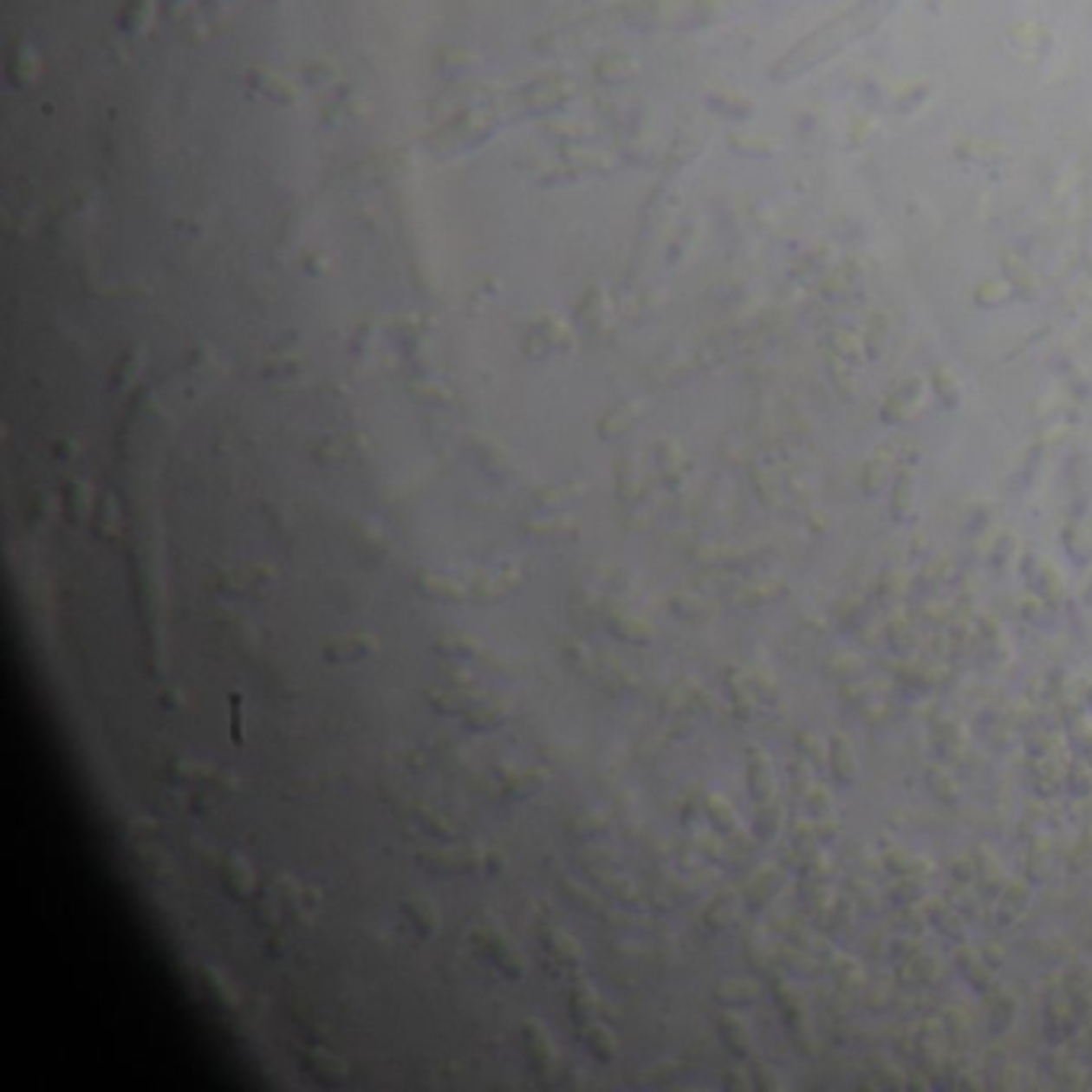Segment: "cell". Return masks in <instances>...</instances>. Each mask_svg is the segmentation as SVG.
Listing matches in <instances>:
<instances>
[{"instance_id": "obj_11", "label": "cell", "mask_w": 1092, "mask_h": 1092, "mask_svg": "<svg viewBox=\"0 0 1092 1092\" xmlns=\"http://www.w3.org/2000/svg\"><path fill=\"white\" fill-rule=\"evenodd\" d=\"M199 980L205 984V987H209V997L215 999L221 1009H231L234 1003H237V999H234V993H231V987L224 984V977H221V974H215V971H202Z\"/></svg>"}, {"instance_id": "obj_4", "label": "cell", "mask_w": 1092, "mask_h": 1092, "mask_svg": "<svg viewBox=\"0 0 1092 1092\" xmlns=\"http://www.w3.org/2000/svg\"><path fill=\"white\" fill-rule=\"evenodd\" d=\"M542 942H545L548 955L555 958L564 971H580V965H583V952H580V946L570 939L568 933H564V929H557V926L545 929V933H542Z\"/></svg>"}, {"instance_id": "obj_12", "label": "cell", "mask_w": 1092, "mask_h": 1092, "mask_svg": "<svg viewBox=\"0 0 1092 1092\" xmlns=\"http://www.w3.org/2000/svg\"><path fill=\"white\" fill-rule=\"evenodd\" d=\"M372 653V644L368 641H340L334 647H327L324 657L334 663H349V660H359V657H366Z\"/></svg>"}, {"instance_id": "obj_3", "label": "cell", "mask_w": 1092, "mask_h": 1092, "mask_svg": "<svg viewBox=\"0 0 1092 1092\" xmlns=\"http://www.w3.org/2000/svg\"><path fill=\"white\" fill-rule=\"evenodd\" d=\"M423 865L432 868V872H449V874L474 872V868L481 865V852L471 849V846H449V849H442V852H436V855H430V859H423Z\"/></svg>"}, {"instance_id": "obj_10", "label": "cell", "mask_w": 1092, "mask_h": 1092, "mask_svg": "<svg viewBox=\"0 0 1092 1092\" xmlns=\"http://www.w3.org/2000/svg\"><path fill=\"white\" fill-rule=\"evenodd\" d=\"M404 913L407 920L413 923V929L423 935V939H430L436 933V907L426 900H407L404 903Z\"/></svg>"}, {"instance_id": "obj_2", "label": "cell", "mask_w": 1092, "mask_h": 1092, "mask_svg": "<svg viewBox=\"0 0 1092 1092\" xmlns=\"http://www.w3.org/2000/svg\"><path fill=\"white\" fill-rule=\"evenodd\" d=\"M474 939H478L481 952L487 955V961H491L497 971H504V974H510V977L523 974V971H525L523 955L516 952V948H513V939H510V935H506L500 926H481V929L474 933Z\"/></svg>"}, {"instance_id": "obj_9", "label": "cell", "mask_w": 1092, "mask_h": 1092, "mask_svg": "<svg viewBox=\"0 0 1092 1092\" xmlns=\"http://www.w3.org/2000/svg\"><path fill=\"white\" fill-rule=\"evenodd\" d=\"M305 1067H308V1073H311V1076H321V1080H340V1076H347V1070H343V1063L336 1061L334 1054H327V1050H311V1054H308L305 1057Z\"/></svg>"}, {"instance_id": "obj_7", "label": "cell", "mask_w": 1092, "mask_h": 1092, "mask_svg": "<svg viewBox=\"0 0 1092 1092\" xmlns=\"http://www.w3.org/2000/svg\"><path fill=\"white\" fill-rule=\"evenodd\" d=\"M221 881H224V887H228V891H231V897H237V900H244V897H250V894H253V872H250V865H247L244 859H237V855H231L228 868H224V874H221Z\"/></svg>"}, {"instance_id": "obj_8", "label": "cell", "mask_w": 1092, "mask_h": 1092, "mask_svg": "<svg viewBox=\"0 0 1092 1092\" xmlns=\"http://www.w3.org/2000/svg\"><path fill=\"white\" fill-rule=\"evenodd\" d=\"M577 1031H580V1041H583V1044L596 1054L599 1061H609L612 1054H615V1038H612L609 1025H602V1022L596 1019V1022H589V1025H583V1029H577Z\"/></svg>"}, {"instance_id": "obj_13", "label": "cell", "mask_w": 1092, "mask_h": 1092, "mask_svg": "<svg viewBox=\"0 0 1092 1092\" xmlns=\"http://www.w3.org/2000/svg\"><path fill=\"white\" fill-rule=\"evenodd\" d=\"M231 705H234V712H231V731H234V740H237V744H244V712H241V695H231Z\"/></svg>"}, {"instance_id": "obj_5", "label": "cell", "mask_w": 1092, "mask_h": 1092, "mask_svg": "<svg viewBox=\"0 0 1092 1092\" xmlns=\"http://www.w3.org/2000/svg\"><path fill=\"white\" fill-rule=\"evenodd\" d=\"M523 1048H525V1057H529V1067L536 1073H548L551 1070V1063H555V1048H551V1041L548 1035L538 1025H525L523 1029Z\"/></svg>"}, {"instance_id": "obj_1", "label": "cell", "mask_w": 1092, "mask_h": 1092, "mask_svg": "<svg viewBox=\"0 0 1092 1092\" xmlns=\"http://www.w3.org/2000/svg\"><path fill=\"white\" fill-rule=\"evenodd\" d=\"M305 907H308L305 891H298L289 878H276V881L260 894L253 916H257L266 929H279V926L292 923Z\"/></svg>"}, {"instance_id": "obj_6", "label": "cell", "mask_w": 1092, "mask_h": 1092, "mask_svg": "<svg viewBox=\"0 0 1092 1092\" xmlns=\"http://www.w3.org/2000/svg\"><path fill=\"white\" fill-rule=\"evenodd\" d=\"M570 1019H574L577 1029H583V1025L599 1019V999L587 984H577L574 993H570Z\"/></svg>"}]
</instances>
